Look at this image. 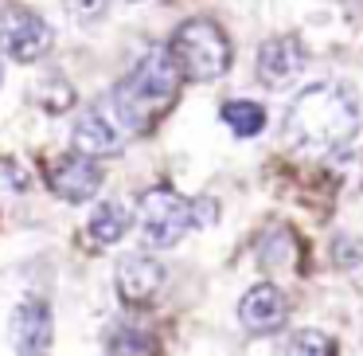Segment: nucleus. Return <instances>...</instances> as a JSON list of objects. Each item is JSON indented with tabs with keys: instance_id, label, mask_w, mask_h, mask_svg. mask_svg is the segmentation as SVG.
Returning <instances> with one entry per match:
<instances>
[{
	"instance_id": "423d86ee",
	"label": "nucleus",
	"mask_w": 363,
	"mask_h": 356,
	"mask_svg": "<svg viewBox=\"0 0 363 356\" xmlns=\"http://www.w3.org/2000/svg\"><path fill=\"white\" fill-rule=\"evenodd\" d=\"M48 184L59 200L82 204V200H90L102 188V165L94 157H86V153H74V157H63L48 168Z\"/></svg>"
},
{
	"instance_id": "4468645a",
	"label": "nucleus",
	"mask_w": 363,
	"mask_h": 356,
	"mask_svg": "<svg viewBox=\"0 0 363 356\" xmlns=\"http://www.w3.org/2000/svg\"><path fill=\"white\" fill-rule=\"evenodd\" d=\"M40 106H43V110H51V114L71 110V106H74V87L55 75V82H43V87H40Z\"/></svg>"
},
{
	"instance_id": "9d476101",
	"label": "nucleus",
	"mask_w": 363,
	"mask_h": 356,
	"mask_svg": "<svg viewBox=\"0 0 363 356\" xmlns=\"http://www.w3.org/2000/svg\"><path fill=\"white\" fill-rule=\"evenodd\" d=\"M164 286V266L149 254H133L118 266V298L125 306H145L157 298V290Z\"/></svg>"
},
{
	"instance_id": "f3484780",
	"label": "nucleus",
	"mask_w": 363,
	"mask_h": 356,
	"mask_svg": "<svg viewBox=\"0 0 363 356\" xmlns=\"http://www.w3.org/2000/svg\"><path fill=\"white\" fill-rule=\"evenodd\" d=\"M191 215H196V227H211V223L219 220V200L196 196L191 200Z\"/></svg>"
},
{
	"instance_id": "1a4fd4ad",
	"label": "nucleus",
	"mask_w": 363,
	"mask_h": 356,
	"mask_svg": "<svg viewBox=\"0 0 363 356\" xmlns=\"http://www.w3.org/2000/svg\"><path fill=\"white\" fill-rule=\"evenodd\" d=\"M9 340L16 352H48L55 340V325H51V306L40 298H28L12 309L9 321Z\"/></svg>"
},
{
	"instance_id": "20e7f679",
	"label": "nucleus",
	"mask_w": 363,
	"mask_h": 356,
	"mask_svg": "<svg viewBox=\"0 0 363 356\" xmlns=\"http://www.w3.org/2000/svg\"><path fill=\"white\" fill-rule=\"evenodd\" d=\"M137 223H141V243L149 247H172L196 227L191 215V200H184L172 188H152L141 196L137 207Z\"/></svg>"
},
{
	"instance_id": "6e6552de",
	"label": "nucleus",
	"mask_w": 363,
	"mask_h": 356,
	"mask_svg": "<svg viewBox=\"0 0 363 356\" xmlns=\"http://www.w3.org/2000/svg\"><path fill=\"white\" fill-rule=\"evenodd\" d=\"M308 67V48L297 36H274L258 48V79L269 87H289Z\"/></svg>"
},
{
	"instance_id": "f8f14e48",
	"label": "nucleus",
	"mask_w": 363,
	"mask_h": 356,
	"mask_svg": "<svg viewBox=\"0 0 363 356\" xmlns=\"http://www.w3.org/2000/svg\"><path fill=\"white\" fill-rule=\"evenodd\" d=\"M223 122L230 126V134L254 137V134H262V126H266V110H262L258 102H246V98H238V102H227V106H223Z\"/></svg>"
},
{
	"instance_id": "f257e3e1",
	"label": "nucleus",
	"mask_w": 363,
	"mask_h": 356,
	"mask_svg": "<svg viewBox=\"0 0 363 356\" xmlns=\"http://www.w3.org/2000/svg\"><path fill=\"white\" fill-rule=\"evenodd\" d=\"M359 106L336 82H313L293 98L289 114H285V137L293 149L328 157L340 153L344 145L355 141L359 134Z\"/></svg>"
},
{
	"instance_id": "0eeeda50",
	"label": "nucleus",
	"mask_w": 363,
	"mask_h": 356,
	"mask_svg": "<svg viewBox=\"0 0 363 356\" xmlns=\"http://www.w3.org/2000/svg\"><path fill=\"white\" fill-rule=\"evenodd\" d=\"M238 321L254 337H269V333H277L289 321V301H285V293L277 286L262 282V286L242 293V301H238Z\"/></svg>"
},
{
	"instance_id": "7ed1b4c3",
	"label": "nucleus",
	"mask_w": 363,
	"mask_h": 356,
	"mask_svg": "<svg viewBox=\"0 0 363 356\" xmlns=\"http://www.w3.org/2000/svg\"><path fill=\"white\" fill-rule=\"evenodd\" d=\"M180 79H184V75H180V63L172 59V51H168V48H152V51H145V55L137 59L133 71L118 82V90L133 102V110L149 122L160 106L172 102Z\"/></svg>"
},
{
	"instance_id": "39448f33",
	"label": "nucleus",
	"mask_w": 363,
	"mask_h": 356,
	"mask_svg": "<svg viewBox=\"0 0 363 356\" xmlns=\"http://www.w3.org/2000/svg\"><path fill=\"white\" fill-rule=\"evenodd\" d=\"M51 48V28L32 9H4L0 12V51L16 63H35Z\"/></svg>"
},
{
	"instance_id": "ddd939ff",
	"label": "nucleus",
	"mask_w": 363,
	"mask_h": 356,
	"mask_svg": "<svg viewBox=\"0 0 363 356\" xmlns=\"http://www.w3.org/2000/svg\"><path fill=\"white\" fill-rule=\"evenodd\" d=\"M281 352H289V356H332L336 352V340H332L328 333L301 329V333H293V337L285 340Z\"/></svg>"
},
{
	"instance_id": "2eb2a0df",
	"label": "nucleus",
	"mask_w": 363,
	"mask_h": 356,
	"mask_svg": "<svg viewBox=\"0 0 363 356\" xmlns=\"http://www.w3.org/2000/svg\"><path fill=\"white\" fill-rule=\"evenodd\" d=\"M106 348L110 352H152V337L149 333H137V329H118Z\"/></svg>"
},
{
	"instance_id": "a211bd4d",
	"label": "nucleus",
	"mask_w": 363,
	"mask_h": 356,
	"mask_svg": "<svg viewBox=\"0 0 363 356\" xmlns=\"http://www.w3.org/2000/svg\"><path fill=\"white\" fill-rule=\"evenodd\" d=\"M0 82H4V67H0Z\"/></svg>"
},
{
	"instance_id": "9b49d317",
	"label": "nucleus",
	"mask_w": 363,
	"mask_h": 356,
	"mask_svg": "<svg viewBox=\"0 0 363 356\" xmlns=\"http://www.w3.org/2000/svg\"><path fill=\"white\" fill-rule=\"evenodd\" d=\"M129 220H133V215H129V207L121 204V200H106V204H98V212L90 215V235H94V243L110 247L129 231Z\"/></svg>"
},
{
	"instance_id": "f03ea898",
	"label": "nucleus",
	"mask_w": 363,
	"mask_h": 356,
	"mask_svg": "<svg viewBox=\"0 0 363 356\" xmlns=\"http://www.w3.org/2000/svg\"><path fill=\"white\" fill-rule=\"evenodd\" d=\"M168 51L180 63V75L188 82H215L230 71V40L215 20H184Z\"/></svg>"
},
{
	"instance_id": "dca6fc26",
	"label": "nucleus",
	"mask_w": 363,
	"mask_h": 356,
	"mask_svg": "<svg viewBox=\"0 0 363 356\" xmlns=\"http://www.w3.org/2000/svg\"><path fill=\"white\" fill-rule=\"evenodd\" d=\"M67 4V16L79 20V24H90V20L106 16V9H110V0H63Z\"/></svg>"
}]
</instances>
